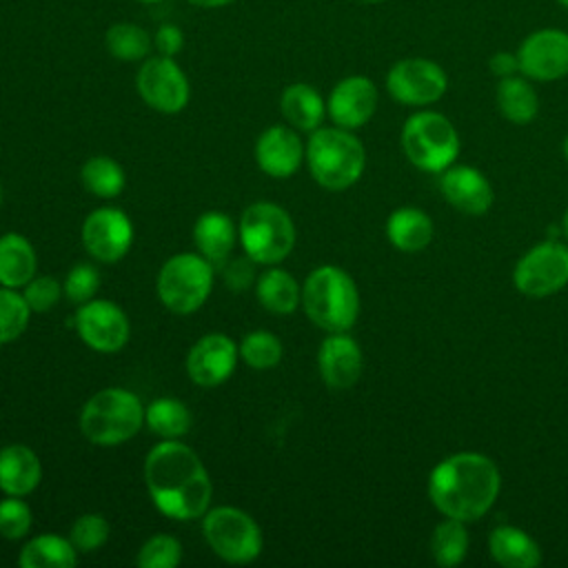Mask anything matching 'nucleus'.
Returning <instances> with one entry per match:
<instances>
[{"mask_svg": "<svg viewBox=\"0 0 568 568\" xmlns=\"http://www.w3.org/2000/svg\"><path fill=\"white\" fill-rule=\"evenodd\" d=\"M144 484L155 508L178 521L204 517L213 495L202 459L178 439H162L146 453Z\"/></svg>", "mask_w": 568, "mask_h": 568, "instance_id": "obj_1", "label": "nucleus"}, {"mask_svg": "<svg viewBox=\"0 0 568 568\" xmlns=\"http://www.w3.org/2000/svg\"><path fill=\"white\" fill-rule=\"evenodd\" d=\"M501 490L497 464L473 450L442 459L428 475V497L444 515L464 524L484 517Z\"/></svg>", "mask_w": 568, "mask_h": 568, "instance_id": "obj_2", "label": "nucleus"}, {"mask_svg": "<svg viewBox=\"0 0 568 568\" xmlns=\"http://www.w3.org/2000/svg\"><path fill=\"white\" fill-rule=\"evenodd\" d=\"M302 306L315 326L326 333H342L357 322L359 291L344 268L324 264L306 275Z\"/></svg>", "mask_w": 568, "mask_h": 568, "instance_id": "obj_3", "label": "nucleus"}, {"mask_svg": "<svg viewBox=\"0 0 568 568\" xmlns=\"http://www.w3.org/2000/svg\"><path fill=\"white\" fill-rule=\"evenodd\" d=\"M304 158L315 182L328 191L353 186L366 166L364 144L342 126H320L311 131Z\"/></svg>", "mask_w": 568, "mask_h": 568, "instance_id": "obj_4", "label": "nucleus"}, {"mask_svg": "<svg viewBox=\"0 0 568 568\" xmlns=\"http://www.w3.org/2000/svg\"><path fill=\"white\" fill-rule=\"evenodd\" d=\"M144 424L140 397L126 388H102L87 399L80 413V430L95 446L129 442Z\"/></svg>", "mask_w": 568, "mask_h": 568, "instance_id": "obj_5", "label": "nucleus"}, {"mask_svg": "<svg viewBox=\"0 0 568 568\" xmlns=\"http://www.w3.org/2000/svg\"><path fill=\"white\" fill-rule=\"evenodd\" d=\"M399 142L408 162L428 173L446 171L462 151L455 124L444 113L428 109L406 118Z\"/></svg>", "mask_w": 568, "mask_h": 568, "instance_id": "obj_6", "label": "nucleus"}, {"mask_svg": "<svg viewBox=\"0 0 568 568\" xmlns=\"http://www.w3.org/2000/svg\"><path fill=\"white\" fill-rule=\"evenodd\" d=\"M240 244L244 253L264 266L280 264L295 246V224L291 215L273 202L251 204L240 220Z\"/></svg>", "mask_w": 568, "mask_h": 568, "instance_id": "obj_7", "label": "nucleus"}, {"mask_svg": "<svg viewBox=\"0 0 568 568\" xmlns=\"http://www.w3.org/2000/svg\"><path fill=\"white\" fill-rule=\"evenodd\" d=\"M213 264L200 253H178L158 273V297L178 315L197 311L213 288Z\"/></svg>", "mask_w": 568, "mask_h": 568, "instance_id": "obj_8", "label": "nucleus"}, {"mask_svg": "<svg viewBox=\"0 0 568 568\" xmlns=\"http://www.w3.org/2000/svg\"><path fill=\"white\" fill-rule=\"evenodd\" d=\"M202 535L211 550L229 564H248L262 552V530L257 521L235 506L206 510Z\"/></svg>", "mask_w": 568, "mask_h": 568, "instance_id": "obj_9", "label": "nucleus"}, {"mask_svg": "<svg viewBox=\"0 0 568 568\" xmlns=\"http://www.w3.org/2000/svg\"><path fill=\"white\" fill-rule=\"evenodd\" d=\"M386 91L399 104L428 106L448 91V73L430 58H402L386 73Z\"/></svg>", "mask_w": 568, "mask_h": 568, "instance_id": "obj_10", "label": "nucleus"}, {"mask_svg": "<svg viewBox=\"0 0 568 568\" xmlns=\"http://www.w3.org/2000/svg\"><path fill=\"white\" fill-rule=\"evenodd\" d=\"M515 288L528 297H548L568 284V246L546 240L528 248L513 271Z\"/></svg>", "mask_w": 568, "mask_h": 568, "instance_id": "obj_11", "label": "nucleus"}, {"mask_svg": "<svg viewBox=\"0 0 568 568\" xmlns=\"http://www.w3.org/2000/svg\"><path fill=\"white\" fill-rule=\"evenodd\" d=\"M519 73L535 82H555L568 75V31L539 27L517 47Z\"/></svg>", "mask_w": 568, "mask_h": 568, "instance_id": "obj_12", "label": "nucleus"}, {"mask_svg": "<svg viewBox=\"0 0 568 568\" xmlns=\"http://www.w3.org/2000/svg\"><path fill=\"white\" fill-rule=\"evenodd\" d=\"M135 87L140 98L160 113H180L191 98L186 73L169 55H151L142 62Z\"/></svg>", "mask_w": 568, "mask_h": 568, "instance_id": "obj_13", "label": "nucleus"}, {"mask_svg": "<svg viewBox=\"0 0 568 568\" xmlns=\"http://www.w3.org/2000/svg\"><path fill=\"white\" fill-rule=\"evenodd\" d=\"M73 320L80 339L98 353H115L129 342V317L118 304L109 300L93 297L80 304Z\"/></svg>", "mask_w": 568, "mask_h": 568, "instance_id": "obj_14", "label": "nucleus"}, {"mask_svg": "<svg viewBox=\"0 0 568 568\" xmlns=\"http://www.w3.org/2000/svg\"><path fill=\"white\" fill-rule=\"evenodd\" d=\"M80 235L87 253L93 260L111 264L129 253L133 244V224L124 211L102 206L84 217Z\"/></svg>", "mask_w": 568, "mask_h": 568, "instance_id": "obj_15", "label": "nucleus"}, {"mask_svg": "<svg viewBox=\"0 0 568 568\" xmlns=\"http://www.w3.org/2000/svg\"><path fill=\"white\" fill-rule=\"evenodd\" d=\"M240 359V346L224 333H209L200 337L186 355L189 377L204 388L226 382Z\"/></svg>", "mask_w": 568, "mask_h": 568, "instance_id": "obj_16", "label": "nucleus"}, {"mask_svg": "<svg viewBox=\"0 0 568 568\" xmlns=\"http://www.w3.org/2000/svg\"><path fill=\"white\" fill-rule=\"evenodd\" d=\"M377 87L366 75H346L342 78L328 95L326 113L335 122V126L342 129H359L364 126L377 109Z\"/></svg>", "mask_w": 568, "mask_h": 568, "instance_id": "obj_17", "label": "nucleus"}, {"mask_svg": "<svg viewBox=\"0 0 568 568\" xmlns=\"http://www.w3.org/2000/svg\"><path fill=\"white\" fill-rule=\"evenodd\" d=\"M317 368L322 382L333 390H346L357 384L364 368L359 344L346 333H328L317 351Z\"/></svg>", "mask_w": 568, "mask_h": 568, "instance_id": "obj_18", "label": "nucleus"}, {"mask_svg": "<svg viewBox=\"0 0 568 568\" xmlns=\"http://www.w3.org/2000/svg\"><path fill=\"white\" fill-rule=\"evenodd\" d=\"M439 191L450 206L466 215H484L495 202V191L488 178L479 169L466 164H453L442 171Z\"/></svg>", "mask_w": 568, "mask_h": 568, "instance_id": "obj_19", "label": "nucleus"}, {"mask_svg": "<svg viewBox=\"0 0 568 568\" xmlns=\"http://www.w3.org/2000/svg\"><path fill=\"white\" fill-rule=\"evenodd\" d=\"M304 160L300 135L284 124L264 129L255 142V162L271 178L293 175Z\"/></svg>", "mask_w": 568, "mask_h": 568, "instance_id": "obj_20", "label": "nucleus"}, {"mask_svg": "<svg viewBox=\"0 0 568 568\" xmlns=\"http://www.w3.org/2000/svg\"><path fill=\"white\" fill-rule=\"evenodd\" d=\"M42 479L40 457L24 444H7L0 448V490L4 495L24 497L38 488Z\"/></svg>", "mask_w": 568, "mask_h": 568, "instance_id": "obj_21", "label": "nucleus"}, {"mask_svg": "<svg viewBox=\"0 0 568 568\" xmlns=\"http://www.w3.org/2000/svg\"><path fill=\"white\" fill-rule=\"evenodd\" d=\"M237 237L240 235L233 220L222 211L202 213L193 226V242L197 253L217 268H222L229 262V255Z\"/></svg>", "mask_w": 568, "mask_h": 568, "instance_id": "obj_22", "label": "nucleus"}, {"mask_svg": "<svg viewBox=\"0 0 568 568\" xmlns=\"http://www.w3.org/2000/svg\"><path fill=\"white\" fill-rule=\"evenodd\" d=\"M488 552L504 568H537L541 564L539 544L517 526H497L488 535Z\"/></svg>", "mask_w": 568, "mask_h": 568, "instance_id": "obj_23", "label": "nucleus"}, {"mask_svg": "<svg viewBox=\"0 0 568 568\" xmlns=\"http://www.w3.org/2000/svg\"><path fill=\"white\" fill-rule=\"evenodd\" d=\"M280 109L284 120L300 131H315L320 129L324 115H326V102L322 93L306 84V82H293L282 91Z\"/></svg>", "mask_w": 568, "mask_h": 568, "instance_id": "obj_24", "label": "nucleus"}, {"mask_svg": "<svg viewBox=\"0 0 568 568\" xmlns=\"http://www.w3.org/2000/svg\"><path fill=\"white\" fill-rule=\"evenodd\" d=\"M386 237L402 253H417L433 240V220L415 206L395 209L386 220Z\"/></svg>", "mask_w": 568, "mask_h": 568, "instance_id": "obj_25", "label": "nucleus"}, {"mask_svg": "<svg viewBox=\"0 0 568 568\" xmlns=\"http://www.w3.org/2000/svg\"><path fill=\"white\" fill-rule=\"evenodd\" d=\"M495 104L501 113L513 124H528L537 118L539 113V98L530 80L521 73L501 78L495 89Z\"/></svg>", "mask_w": 568, "mask_h": 568, "instance_id": "obj_26", "label": "nucleus"}, {"mask_svg": "<svg viewBox=\"0 0 568 568\" xmlns=\"http://www.w3.org/2000/svg\"><path fill=\"white\" fill-rule=\"evenodd\" d=\"M33 244L20 233L0 235V286L22 288L36 275Z\"/></svg>", "mask_w": 568, "mask_h": 568, "instance_id": "obj_27", "label": "nucleus"}, {"mask_svg": "<svg viewBox=\"0 0 568 568\" xmlns=\"http://www.w3.org/2000/svg\"><path fill=\"white\" fill-rule=\"evenodd\" d=\"M18 564L22 568H73L78 564V550L71 539L44 532L20 548Z\"/></svg>", "mask_w": 568, "mask_h": 568, "instance_id": "obj_28", "label": "nucleus"}, {"mask_svg": "<svg viewBox=\"0 0 568 568\" xmlns=\"http://www.w3.org/2000/svg\"><path fill=\"white\" fill-rule=\"evenodd\" d=\"M255 295L266 311L277 315L293 313L297 304H302V288L297 280L288 271L277 266H271L264 273H260L255 282Z\"/></svg>", "mask_w": 568, "mask_h": 568, "instance_id": "obj_29", "label": "nucleus"}, {"mask_svg": "<svg viewBox=\"0 0 568 568\" xmlns=\"http://www.w3.org/2000/svg\"><path fill=\"white\" fill-rule=\"evenodd\" d=\"M144 424L162 439H180L191 428V413L175 397H158L144 406Z\"/></svg>", "mask_w": 568, "mask_h": 568, "instance_id": "obj_30", "label": "nucleus"}, {"mask_svg": "<svg viewBox=\"0 0 568 568\" xmlns=\"http://www.w3.org/2000/svg\"><path fill=\"white\" fill-rule=\"evenodd\" d=\"M468 544L470 541L464 521L446 517L435 526L430 535V555L437 566L453 568L466 559Z\"/></svg>", "mask_w": 568, "mask_h": 568, "instance_id": "obj_31", "label": "nucleus"}, {"mask_svg": "<svg viewBox=\"0 0 568 568\" xmlns=\"http://www.w3.org/2000/svg\"><path fill=\"white\" fill-rule=\"evenodd\" d=\"M106 51L122 62L146 60L153 47V38L135 22H115L106 29L104 36Z\"/></svg>", "mask_w": 568, "mask_h": 568, "instance_id": "obj_32", "label": "nucleus"}, {"mask_svg": "<svg viewBox=\"0 0 568 568\" xmlns=\"http://www.w3.org/2000/svg\"><path fill=\"white\" fill-rule=\"evenodd\" d=\"M80 180L89 193L102 200H111L124 189V171L109 155H93L80 169Z\"/></svg>", "mask_w": 568, "mask_h": 568, "instance_id": "obj_33", "label": "nucleus"}, {"mask_svg": "<svg viewBox=\"0 0 568 568\" xmlns=\"http://www.w3.org/2000/svg\"><path fill=\"white\" fill-rule=\"evenodd\" d=\"M31 308L18 288L0 286V344L18 339L29 326Z\"/></svg>", "mask_w": 568, "mask_h": 568, "instance_id": "obj_34", "label": "nucleus"}, {"mask_svg": "<svg viewBox=\"0 0 568 568\" xmlns=\"http://www.w3.org/2000/svg\"><path fill=\"white\" fill-rule=\"evenodd\" d=\"M240 357L257 371H268L282 359V342L271 331H251L240 342Z\"/></svg>", "mask_w": 568, "mask_h": 568, "instance_id": "obj_35", "label": "nucleus"}, {"mask_svg": "<svg viewBox=\"0 0 568 568\" xmlns=\"http://www.w3.org/2000/svg\"><path fill=\"white\" fill-rule=\"evenodd\" d=\"M182 561V544L171 535H153L138 550L140 568H175Z\"/></svg>", "mask_w": 568, "mask_h": 568, "instance_id": "obj_36", "label": "nucleus"}, {"mask_svg": "<svg viewBox=\"0 0 568 568\" xmlns=\"http://www.w3.org/2000/svg\"><path fill=\"white\" fill-rule=\"evenodd\" d=\"M109 532H111L109 521L102 515L87 513L73 521L69 539L78 552H93L106 544Z\"/></svg>", "mask_w": 568, "mask_h": 568, "instance_id": "obj_37", "label": "nucleus"}, {"mask_svg": "<svg viewBox=\"0 0 568 568\" xmlns=\"http://www.w3.org/2000/svg\"><path fill=\"white\" fill-rule=\"evenodd\" d=\"M98 288H100V273L93 264H87V262L73 264V268L67 273L62 282V291L67 300L78 306L93 300Z\"/></svg>", "mask_w": 568, "mask_h": 568, "instance_id": "obj_38", "label": "nucleus"}, {"mask_svg": "<svg viewBox=\"0 0 568 568\" xmlns=\"http://www.w3.org/2000/svg\"><path fill=\"white\" fill-rule=\"evenodd\" d=\"M31 528V508L24 499L7 495L0 501V535L4 539H22Z\"/></svg>", "mask_w": 568, "mask_h": 568, "instance_id": "obj_39", "label": "nucleus"}, {"mask_svg": "<svg viewBox=\"0 0 568 568\" xmlns=\"http://www.w3.org/2000/svg\"><path fill=\"white\" fill-rule=\"evenodd\" d=\"M62 293H64L62 284L53 275H33L22 286V295H24L29 308L36 313H44V311L53 308L60 302Z\"/></svg>", "mask_w": 568, "mask_h": 568, "instance_id": "obj_40", "label": "nucleus"}, {"mask_svg": "<svg viewBox=\"0 0 568 568\" xmlns=\"http://www.w3.org/2000/svg\"><path fill=\"white\" fill-rule=\"evenodd\" d=\"M153 47L158 49L160 55H178L184 47V33L178 24H162L155 33H153Z\"/></svg>", "mask_w": 568, "mask_h": 568, "instance_id": "obj_41", "label": "nucleus"}, {"mask_svg": "<svg viewBox=\"0 0 568 568\" xmlns=\"http://www.w3.org/2000/svg\"><path fill=\"white\" fill-rule=\"evenodd\" d=\"M253 260L246 255L244 260H233V262H226L224 266H222V273H224V280H226V284L231 286V288H235V291H240V288H246L251 282H253V277H255V273H253Z\"/></svg>", "mask_w": 568, "mask_h": 568, "instance_id": "obj_42", "label": "nucleus"}, {"mask_svg": "<svg viewBox=\"0 0 568 568\" xmlns=\"http://www.w3.org/2000/svg\"><path fill=\"white\" fill-rule=\"evenodd\" d=\"M488 69L495 78H508L519 73V62H517V53L513 51H497L488 58Z\"/></svg>", "mask_w": 568, "mask_h": 568, "instance_id": "obj_43", "label": "nucleus"}, {"mask_svg": "<svg viewBox=\"0 0 568 568\" xmlns=\"http://www.w3.org/2000/svg\"><path fill=\"white\" fill-rule=\"evenodd\" d=\"M189 2L195 7H202V9H217V7H226L235 0H189Z\"/></svg>", "mask_w": 568, "mask_h": 568, "instance_id": "obj_44", "label": "nucleus"}, {"mask_svg": "<svg viewBox=\"0 0 568 568\" xmlns=\"http://www.w3.org/2000/svg\"><path fill=\"white\" fill-rule=\"evenodd\" d=\"M561 231H564V235L568 237V209H566V213H564V217H561Z\"/></svg>", "mask_w": 568, "mask_h": 568, "instance_id": "obj_45", "label": "nucleus"}, {"mask_svg": "<svg viewBox=\"0 0 568 568\" xmlns=\"http://www.w3.org/2000/svg\"><path fill=\"white\" fill-rule=\"evenodd\" d=\"M564 158H566V162H568V135L564 138Z\"/></svg>", "mask_w": 568, "mask_h": 568, "instance_id": "obj_46", "label": "nucleus"}, {"mask_svg": "<svg viewBox=\"0 0 568 568\" xmlns=\"http://www.w3.org/2000/svg\"><path fill=\"white\" fill-rule=\"evenodd\" d=\"M555 2H557V4H559V7H564V9H566V11H568V0H555Z\"/></svg>", "mask_w": 568, "mask_h": 568, "instance_id": "obj_47", "label": "nucleus"}, {"mask_svg": "<svg viewBox=\"0 0 568 568\" xmlns=\"http://www.w3.org/2000/svg\"><path fill=\"white\" fill-rule=\"evenodd\" d=\"M140 2H146V4H155V2H162V0H140Z\"/></svg>", "mask_w": 568, "mask_h": 568, "instance_id": "obj_48", "label": "nucleus"}, {"mask_svg": "<svg viewBox=\"0 0 568 568\" xmlns=\"http://www.w3.org/2000/svg\"><path fill=\"white\" fill-rule=\"evenodd\" d=\"M359 2H373L375 4V2H384V0H359Z\"/></svg>", "mask_w": 568, "mask_h": 568, "instance_id": "obj_49", "label": "nucleus"}, {"mask_svg": "<svg viewBox=\"0 0 568 568\" xmlns=\"http://www.w3.org/2000/svg\"><path fill=\"white\" fill-rule=\"evenodd\" d=\"M0 202H2V186H0Z\"/></svg>", "mask_w": 568, "mask_h": 568, "instance_id": "obj_50", "label": "nucleus"}]
</instances>
